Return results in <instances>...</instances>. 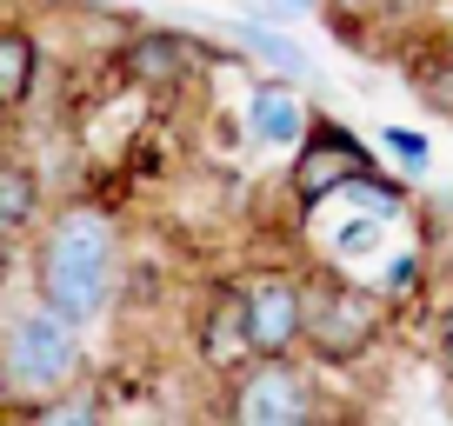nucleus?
<instances>
[{
    "mask_svg": "<svg viewBox=\"0 0 453 426\" xmlns=\"http://www.w3.org/2000/svg\"><path fill=\"white\" fill-rule=\"evenodd\" d=\"M420 280H434V273H426V254H413V247H407V254H394V260H387V273H380V280H367V286H373L380 300H394V307H400V300H407Z\"/></svg>",
    "mask_w": 453,
    "mask_h": 426,
    "instance_id": "obj_15",
    "label": "nucleus"
},
{
    "mask_svg": "<svg viewBox=\"0 0 453 426\" xmlns=\"http://www.w3.org/2000/svg\"><path fill=\"white\" fill-rule=\"evenodd\" d=\"M380 147L394 154L400 173H426V160H434V141H426V133H413V127H380Z\"/></svg>",
    "mask_w": 453,
    "mask_h": 426,
    "instance_id": "obj_17",
    "label": "nucleus"
},
{
    "mask_svg": "<svg viewBox=\"0 0 453 426\" xmlns=\"http://www.w3.org/2000/svg\"><path fill=\"white\" fill-rule=\"evenodd\" d=\"M313 127V107L307 94H300L294 80H260L254 94H247V147H260V154H294L300 141H307Z\"/></svg>",
    "mask_w": 453,
    "mask_h": 426,
    "instance_id": "obj_9",
    "label": "nucleus"
},
{
    "mask_svg": "<svg viewBox=\"0 0 453 426\" xmlns=\"http://www.w3.org/2000/svg\"><path fill=\"white\" fill-rule=\"evenodd\" d=\"M413 80H420V94H426V100L440 107V114L453 120V34H440V47H434V67H420Z\"/></svg>",
    "mask_w": 453,
    "mask_h": 426,
    "instance_id": "obj_16",
    "label": "nucleus"
},
{
    "mask_svg": "<svg viewBox=\"0 0 453 426\" xmlns=\"http://www.w3.org/2000/svg\"><path fill=\"white\" fill-rule=\"evenodd\" d=\"M127 286V233L107 200H60L27 233V293L73 327H100Z\"/></svg>",
    "mask_w": 453,
    "mask_h": 426,
    "instance_id": "obj_1",
    "label": "nucleus"
},
{
    "mask_svg": "<svg viewBox=\"0 0 453 426\" xmlns=\"http://www.w3.org/2000/svg\"><path fill=\"white\" fill-rule=\"evenodd\" d=\"M434 220H440V227L453 220V186H440V194H434Z\"/></svg>",
    "mask_w": 453,
    "mask_h": 426,
    "instance_id": "obj_22",
    "label": "nucleus"
},
{
    "mask_svg": "<svg viewBox=\"0 0 453 426\" xmlns=\"http://www.w3.org/2000/svg\"><path fill=\"white\" fill-rule=\"evenodd\" d=\"M41 213H47V180L34 160L20 154H0V227L14 233V240H27L34 227H41Z\"/></svg>",
    "mask_w": 453,
    "mask_h": 426,
    "instance_id": "obj_12",
    "label": "nucleus"
},
{
    "mask_svg": "<svg viewBox=\"0 0 453 426\" xmlns=\"http://www.w3.org/2000/svg\"><path fill=\"white\" fill-rule=\"evenodd\" d=\"M200 47L187 41V34L173 27H141L120 41V54H113V67H120V80L134 87V94H180L187 80L200 73Z\"/></svg>",
    "mask_w": 453,
    "mask_h": 426,
    "instance_id": "obj_7",
    "label": "nucleus"
},
{
    "mask_svg": "<svg viewBox=\"0 0 453 426\" xmlns=\"http://www.w3.org/2000/svg\"><path fill=\"white\" fill-rule=\"evenodd\" d=\"M434 360L453 373V293H440V307H434Z\"/></svg>",
    "mask_w": 453,
    "mask_h": 426,
    "instance_id": "obj_18",
    "label": "nucleus"
},
{
    "mask_svg": "<svg viewBox=\"0 0 453 426\" xmlns=\"http://www.w3.org/2000/svg\"><path fill=\"white\" fill-rule=\"evenodd\" d=\"M440 0H400V27H426Z\"/></svg>",
    "mask_w": 453,
    "mask_h": 426,
    "instance_id": "obj_20",
    "label": "nucleus"
},
{
    "mask_svg": "<svg viewBox=\"0 0 453 426\" xmlns=\"http://www.w3.org/2000/svg\"><path fill=\"white\" fill-rule=\"evenodd\" d=\"M41 67H47L41 34H34L27 20H0V120H14L20 107L34 100Z\"/></svg>",
    "mask_w": 453,
    "mask_h": 426,
    "instance_id": "obj_10",
    "label": "nucleus"
},
{
    "mask_svg": "<svg viewBox=\"0 0 453 426\" xmlns=\"http://www.w3.org/2000/svg\"><path fill=\"white\" fill-rule=\"evenodd\" d=\"M426 273H434V280L453 293V220L440 227V240H434V267H426Z\"/></svg>",
    "mask_w": 453,
    "mask_h": 426,
    "instance_id": "obj_19",
    "label": "nucleus"
},
{
    "mask_svg": "<svg viewBox=\"0 0 453 426\" xmlns=\"http://www.w3.org/2000/svg\"><path fill=\"white\" fill-rule=\"evenodd\" d=\"M373 167H380V160H373V147L360 141L347 120L313 114L307 141L287 154V200H294L300 213H313V207H326L340 186H354L360 173H373Z\"/></svg>",
    "mask_w": 453,
    "mask_h": 426,
    "instance_id": "obj_5",
    "label": "nucleus"
},
{
    "mask_svg": "<svg viewBox=\"0 0 453 426\" xmlns=\"http://www.w3.org/2000/svg\"><path fill=\"white\" fill-rule=\"evenodd\" d=\"M387 327H394V300H380L367 280L320 273V280H307V346H300V360L320 373H347L387 340Z\"/></svg>",
    "mask_w": 453,
    "mask_h": 426,
    "instance_id": "obj_3",
    "label": "nucleus"
},
{
    "mask_svg": "<svg viewBox=\"0 0 453 426\" xmlns=\"http://www.w3.org/2000/svg\"><path fill=\"white\" fill-rule=\"evenodd\" d=\"M241 300H247L254 360H300V346H307V280L287 267H267L241 280Z\"/></svg>",
    "mask_w": 453,
    "mask_h": 426,
    "instance_id": "obj_6",
    "label": "nucleus"
},
{
    "mask_svg": "<svg viewBox=\"0 0 453 426\" xmlns=\"http://www.w3.org/2000/svg\"><path fill=\"white\" fill-rule=\"evenodd\" d=\"M0 407H7V386H0Z\"/></svg>",
    "mask_w": 453,
    "mask_h": 426,
    "instance_id": "obj_24",
    "label": "nucleus"
},
{
    "mask_svg": "<svg viewBox=\"0 0 453 426\" xmlns=\"http://www.w3.org/2000/svg\"><path fill=\"white\" fill-rule=\"evenodd\" d=\"M226 41L241 47V54H254L267 73H280V80H294V87H307L313 80V60H307V47L300 41H287L273 20H226Z\"/></svg>",
    "mask_w": 453,
    "mask_h": 426,
    "instance_id": "obj_11",
    "label": "nucleus"
},
{
    "mask_svg": "<svg viewBox=\"0 0 453 426\" xmlns=\"http://www.w3.org/2000/svg\"><path fill=\"white\" fill-rule=\"evenodd\" d=\"M326 34H340L347 47L367 54L380 34H400V0H320Z\"/></svg>",
    "mask_w": 453,
    "mask_h": 426,
    "instance_id": "obj_13",
    "label": "nucleus"
},
{
    "mask_svg": "<svg viewBox=\"0 0 453 426\" xmlns=\"http://www.w3.org/2000/svg\"><path fill=\"white\" fill-rule=\"evenodd\" d=\"M207 426H241V420H234V413H213V420Z\"/></svg>",
    "mask_w": 453,
    "mask_h": 426,
    "instance_id": "obj_23",
    "label": "nucleus"
},
{
    "mask_svg": "<svg viewBox=\"0 0 453 426\" xmlns=\"http://www.w3.org/2000/svg\"><path fill=\"white\" fill-rule=\"evenodd\" d=\"M220 413H234L241 426H334L307 360H254V367H241L234 380H220Z\"/></svg>",
    "mask_w": 453,
    "mask_h": 426,
    "instance_id": "obj_4",
    "label": "nucleus"
},
{
    "mask_svg": "<svg viewBox=\"0 0 453 426\" xmlns=\"http://www.w3.org/2000/svg\"><path fill=\"white\" fill-rule=\"evenodd\" d=\"M7 280H14V233L0 227V286H7Z\"/></svg>",
    "mask_w": 453,
    "mask_h": 426,
    "instance_id": "obj_21",
    "label": "nucleus"
},
{
    "mask_svg": "<svg viewBox=\"0 0 453 426\" xmlns=\"http://www.w3.org/2000/svg\"><path fill=\"white\" fill-rule=\"evenodd\" d=\"M73 380H87V340L73 320H60L41 300H20V307L0 313V386H7V407L54 399Z\"/></svg>",
    "mask_w": 453,
    "mask_h": 426,
    "instance_id": "obj_2",
    "label": "nucleus"
},
{
    "mask_svg": "<svg viewBox=\"0 0 453 426\" xmlns=\"http://www.w3.org/2000/svg\"><path fill=\"white\" fill-rule=\"evenodd\" d=\"M194 354L213 380H234L241 367H254V340H247V300L241 280H220L207 300H200V320H194Z\"/></svg>",
    "mask_w": 453,
    "mask_h": 426,
    "instance_id": "obj_8",
    "label": "nucleus"
},
{
    "mask_svg": "<svg viewBox=\"0 0 453 426\" xmlns=\"http://www.w3.org/2000/svg\"><path fill=\"white\" fill-rule=\"evenodd\" d=\"M20 426H107V399H100L94 380H73L67 393L20 407Z\"/></svg>",
    "mask_w": 453,
    "mask_h": 426,
    "instance_id": "obj_14",
    "label": "nucleus"
}]
</instances>
